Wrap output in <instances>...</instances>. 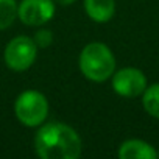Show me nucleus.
<instances>
[{
	"label": "nucleus",
	"instance_id": "obj_1",
	"mask_svg": "<svg viewBox=\"0 0 159 159\" xmlns=\"http://www.w3.org/2000/svg\"><path fill=\"white\" fill-rule=\"evenodd\" d=\"M81 147L78 133L61 122L41 125L34 136V148L42 159H78Z\"/></svg>",
	"mask_w": 159,
	"mask_h": 159
},
{
	"label": "nucleus",
	"instance_id": "obj_2",
	"mask_svg": "<svg viewBox=\"0 0 159 159\" xmlns=\"http://www.w3.org/2000/svg\"><path fill=\"white\" fill-rule=\"evenodd\" d=\"M80 70L95 83L106 81L116 72V58L111 48L103 42H91L80 53Z\"/></svg>",
	"mask_w": 159,
	"mask_h": 159
},
{
	"label": "nucleus",
	"instance_id": "obj_3",
	"mask_svg": "<svg viewBox=\"0 0 159 159\" xmlns=\"http://www.w3.org/2000/svg\"><path fill=\"white\" fill-rule=\"evenodd\" d=\"M14 112L17 120L30 128L41 126L48 116V102L47 97L34 89L24 91L19 94L14 103Z\"/></svg>",
	"mask_w": 159,
	"mask_h": 159
},
{
	"label": "nucleus",
	"instance_id": "obj_4",
	"mask_svg": "<svg viewBox=\"0 0 159 159\" xmlns=\"http://www.w3.org/2000/svg\"><path fill=\"white\" fill-rule=\"evenodd\" d=\"M38 55V45L34 39L28 36H16L5 47V62L14 72H24L33 66Z\"/></svg>",
	"mask_w": 159,
	"mask_h": 159
},
{
	"label": "nucleus",
	"instance_id": "obj_5",
	"mask_svg": "<svg viewBox=\"0 0 159 159\" xmlns=\"http://www.w3.org/2000/svg\"><path fill=\"white\" fill-rule=\"evenodd\" d=\"M147 76L140 69L123 67L112 73V89L125 98H136L147 89Z\"/></svg>",
	"mask_w": 159,
	"mask_h": 159
},
{
	"label": "nucleus",
	"instance_id": "obj_6",
	"mask_svg": "<svg viewBox=\"0 0 159 159\" xmlns=\"http://www.w3.org/2000/svg\"><path fill=\"white\" fill-rule=\"evenodd\" d=\"M55 16V0H22L17 5V17L30 27L47 24Z\"/></svg>",
	"mask_w": 159,
	"mask_h": 159
},
{
	"label": "nucleus",
	"instance_id": "obj_7",
	"mask_svg": "<svg viewBox=\"0 0 159 159\" xmlns=\"http://www.w3.org/2000/svg\"><path fill=\"white\" fill-rule=\"evenodd\" d=\"M120 159H156L157 151L145 140L128 139L119 147Z\"/></svg>",
	"mask_w": 159,
	"mask_h": 159
},
{
	"label": "nucleus",
	"instance_id": "obj_8",
	"mask_svg": "<svg viewBox=\"0 0 159 159\" xmlns=\"http://www.w3.org/2000/svg\"><path fill=\"white\" fill-rule=\"evenodd\" d=\"M84 11L86 14L98 24L109 22L116 13L114 0H84Z\"/></svg>",
	"mask_w": 159,
	"mask_h": 159
},
{
	"label": "nucleus",
	"instance_id": "obj_9",
	"mask_svg": "<svg viewBox=\"0 0 159 159\" xmlns=\"http://www.w3.org/2000/svg\"><path fill=\"white\" fill-rule=\"evenodd\" d=\"M143 109L154 119H159V83L147 86L142 94Z\"/></svg>",
	"mask_w": 159,
	"mask_h": 159
},
{
	"label": "nucleus",
	"instance_id": "obj_10",
	"mask_svg": "<svg viewBox=\"0 0 159 159\" xmlns=\"http://www.w3.org/2000/svg\"><path fill=\"white\" fill-rule=\"evenodd\" d=\"M17 17L16 0H0V30L8 28Z\"/></svg>",
	"mask_w": 159,
	"mask_h": 159
},
{
	"label": "nucleus",
	"instance_id": "obj_11",
	"mask_svg": "<svg viewBox=\"0 0 159 159\" xmlns=\"http://www.w3.org/2000/svg\"><path fill=\"white\" fill-rule=\"evenodd\" d=\"M52 31H48V30H41V31H38L36 33V36H34V42H36V45L38 47H48L50 44H52Z\"/></svg>",
	"mask_w": 159,
	"mask_h": 159
},
{
	"label": "nucleus",
	"instance_id": "obj_12",
	"mask_svg": "<svg viewBox=\"0 0 159 159\" xmlns=\"http://www.w3.org/2000/svg\"><path fill=\"white\" fill-rule=\"evenodd\" d=\"M75 0H55V3H59V5H72Z\"/></svg>",
	"mask_w": 159,
	"mask_h": 159
},
{
	"label": "nucleus",
	"instance_id": "obj_13",
	"mask_svg": "<svg viewBox=\"0 0 159 159\" xmlns=\"http://www.w3.org/2000/svg\"><path fill=\"white\" fill-rule=\"evenodd\" d=\"M157 157H159V153H157Z\"/></svg>",
	"mask_w": 159,
	"mask_h": 159
}]
</instances>
